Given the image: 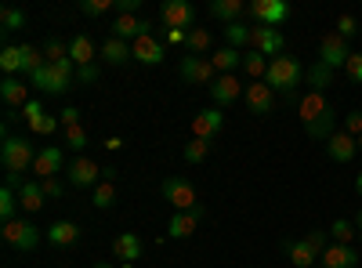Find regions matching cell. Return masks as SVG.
<instances>
[{
    "mask_svg": "<svg viewBox=\"0 0 362 268\" xmlns=\"http://www.w3.org/2000/svg\"><path fill=\"white\" fill-rule=\"evenodd\" d=\"M358 153H362V138H358Z\"/></svg>",
    "mask_w": 362,
    "mask_h": 268,
    "instance_id": "6125c7cd",
    "label": "cell"
},
{
    "mask_svg": "<svg viewBox=\"0 0 362 268\" xmlns=\"http://www.w3.org/2000/svg\"><path fill=\"white\" fill-rule=\"evenodd\" d=\"M98 76H102L98 62H95V66H83V69H76V83H80V87H83V83H98Z\"/></svg>",
    "mask_w": 362,
    "mask_h": 268,
    "instance_id": "681fc988",
    "label": "cell"
},
{
    "mask_svg": "<svg viewBox=\"0 0 362 268\" xmlns=\"http://www.w3.org/2000/svg\"><path fill=\"white\" fill-rule=\"evenodd\" d=\"M109 8H116V0H80V15H87V18L109 15Z\"/></svg>",
    "mask_w": 362,
    "mask_h": 268,
    "instance_id": "60d3db41",
    "label": "cell"
},
{
    "mask_svg": "<svg viewBox=\"0 0 362 268\" xmlns=\"http://www.w3.org/2000/svg\"><path fill=\"white\" fill-rule=\"evenodd\" d=\"M337 33H341L344 40H351V37L358 33V22H355V15H341V18H337Z\"/></svg>",
    "mask_w": 362,
    "mask_h": 268,
    "instance_id": "c3c4849f",
    "label": "cell"
},
{
    "mask_svg": "<svg viewBox=\"0 0 362 268\" xmlns=\"http://www.w3.org/2000/svg\"><path fill=\"white\" fill-rule=\"evenodd\" d=\"M305 80H308V87H312V91L326 95V87L334 83V69H329V66H322V62H312V69H305Z\"/></svg>",
    "mask_w": 362,
    "mask_h": 268,
    "instance_id": "4dcf8cb0",
    "label": "cell"
},
{
    "mask_svg": "<svg viewBox=\"0 0 362 268\" xmlns=\"http://www.w3.org/2000/svg\"><path fill=\"white\" fill-rule=\"evenodd\" d=\"M199 218H203V206H199V211L174 214V218L167 221V235H170V240H189V235L196 232V225H199Z\"/></svg>",
    "mask_w": 362,
    "mask_h": 268,
    "instance_id": "cb8c5ba5",
    "label": "cell"
},
{
    "mask_svg": "<svg viewBox=\"0 0 362 268\" xmlns=\"http://www.w3.org/2000/svg\"><path fill=\"white\" fill-rule=\"evenodd\" d=\"M69 58L76 62V69H83V66H95V58H98V47H95V40L90 37H73L69 40Z\"/></svg>",
    "mask_w": 362,
    "mask_h": 268,
    "instance_id": "d4e9b609",
    "label": "cell"
},
{
    "mask_svg": "<svg viewBox=\"0 0 362 268\" xmlns=\"http://www.w3.org/2000/svg\"><path fill=\"white\" fill-rule=\"evenodd\" d=\"M141 250H145V243H141V235H138V232H119L116 240H112V257H116L119 264L138 261Z\"/></svg>",
    "mask_w": 362,
    "mask_h": 268,
    "instance_id": "d6986e66",
    "label": "cell"
},
{
    "mask_svg": "<svg viewBox=\"0 0 362 268\" xmlns=\"http://www.w3.org/2000/svg\"><path fill=\"white\" fill-rule=\"evenodd\" d=\"M243 69H247L250 80H264V73H268V58H264L261 51H247V54H243Z\"/></svg>",
    "mask_w": 362,
    "mask_h": 268,
    "instance_id": "d590c367",
    "label": "cell"
},
{
    "mask_svg": "<svg viewBox=\"0 0 362 268\" xmlns=\"http://www.w3.org/2000/svg\"><path fill=\"white\" fill-rule=\"evenodd\" d=\"M40 189H44V196H47V199H58V196L66 192V185L58 182V177H47V182H40Z\"/></svg>",
    "mask_w": 362,
    "mask_h": 268,
    "instance_id": "816d5d0a",
    "label": "cell"
},
{
    "mask_svg": "<svg viewBox=\"0 0 362 268\" xmlns=\"http://www.w3.org/2000/svg\"><path fill=\"white\" fill-rule=\"evenodd\" d=\"M58 120H62L66 131H69V127H80V109H76V105H66L62 112H58Z\"/></svg>",
    "mask_w": 362,
    "mask_h": 268,
    "instance_id": "f907efd6",
    "label": "cell"
},
{
    "mask_svg": "<svg viewBox=\"0 0 362 268\" xmlns=\"http://www.w3.org/2000/svg\"><path fill=\"white\" fill-rule=\"evenodd\" d=\"M225 131V109L210 105V109H199L192 116V138H203V141H214L218 134Z\"/></svg>",
    "mask_w": 362,
    "mask_h": 268,
    "instance_id": "30bf717a",
    "label": "cell"
},
{
    "mask_svg": "<svg viewBox=\"0 0 362 268\" xmlns=\"http://www.w3.org/2000/svg\"><path fill=\"white\" fill-rule=\"evenodd\" d=\"M355 185H358V192H362V174H358V182H355Z\"/></svg>",
    "mask_w": 362,
    "mask_h": 268,
    "instance_id": "680465c9",
    "label": "cell"
},
{
    "mask_svg": "<svg viewBox=\"0 0 362 268\" xmlns=\"http://www.w3.org/2000/svg\"><path fill=\"white\" fill-rule=\"evenodd\" d=\"M66 174H69V185L73 189H95L98 182H105V170L95 163V160H90V156H76L69 167H66Z\"/></svg>",
    "mask_w": 362,
    "mask_h": 268,
    "instance_id": "9c48e42d",
    "label": "cell"
},
{
    "mask_svg": "<svg viewBox=\"0 0 362 268\" xmlns=\"http://www.w3.org/2000/svg\"><path fill=\"white\" fill-rule=\"evenodd\" d=\"M0 69H4V76H18V73H25V66H22V47L4 44V51H0Z\"/></svg>",
    "mask_w": 362,
    "mask_h": 268,
    "instance_id": "d6a6232c",
    "label": "cell"
},
{
    "mask_svg": "<svg viewBox=\"0 0 362 268\" xmlns=\"http://www.w3.org/2000/svg\"><path fill=\"white\" fill-rule=\"evenodd\" d=\"M315 268H322V264H315Z\"/></svg>",
    "mask_w": 362,
    "mask_h": 268,
    "instance_id": "be15d7a7",
    "label": "cell"
},
{
    "mask_svg": "<svg viewBox=\"0 0 362 268\" xmlns=\"http://www.w3.org/2000/svg\"><path fill=\"white\" fill-rule=\"evenodd\" d=\"M29 87H37V91H44V95H66L69 87H76V62L73 58L44 62L33 76H29Z\"/></svg>",
    "mask_w": 362,
    "mask_h": 268,
    "instance_id": "6da1fadb",
    "label": "cell"
},
{
    "mask_svg": "<svg viewBox=\"0 0 362 268\" xmlns=\"http://www.w3.org/2000/svg\"><path fill=\"white\" fill-rule=\"evenodd\" d=\"M326 156L334 160V163H351V160L358 156V138H351V134L337 131L334 138L326 141Z\"/></svg>",
    "mask_w": 362,
    "mask_h": 268,
    "instance_id": "ffe728a7",
    "label": "cell"
},
{
    "mask_svg": "<svg viewBox=\"0 0 362 268\" xmlns=\"http://www.w3.org/2000/svg\"><path fill=\"white\" fill-rule=\"evenodd\" d=\"M344 76H348L351 83H362V54H355V51H351L348 66H344Z\"/></svg>",
    "mask_w": 362,
    "mask_h": 268,
    "instance_id": "7dc6e473",
    "label": "cell"
},
{
    "mask_svg": "<svg viewBox=\"0 0 362 268\" xmlns=\"http://www.w3.org/2000/svg\"><path fill=\"white\" fill-rule=\"evenodd\" d=\"M329 109H334V105H329L326 102V95H319V91H308L305 98H300L297 102V112H300V124H315V120H322V116L329 112Z\"/></svg>",
    "mask_w": 362,
    "mask_h": 268,
    "instance_id": "44dd1931",
    "label": "cell"
},
{
    "mask_svg": "<svg viewBox=\"0 0 362 268\" xmlns=\"http://www.w3.org/2000/svg\"><path fill=\"white\" fill-rule=\"evenodd\" d=\"M185 163H203L206 156H210V141H203V138H192L189 145H185Z\"/></svg>",
    "mask_w": 362,
    "mask_h": 268,
    "instance_id": "f35d334b",
    "label": "cell"
},
{
    "mask_svg": "<svg viewBox=\"0 0 362 268\" xmlns=\"http://www.w3.org/2000/svg\"><path fill=\"white\" fill-rule=\"evenodd\" d=\"M4 243L11 247V250H37V243H40V228L33 225V221H11V225H4Z\"/></svg>",
    "mask_w": 362,
    "mask_h": 268,
    "instance_id": "ba28073f",
    "label": "cell"
},
{
    "mask_svg": "<svg viewBox=\"0 0 362 268\" xmlns=\"http://www.w3.org/2000/svg\"><path fill=\"white\" fill-rule=\"evenodd\" d=\"M305 243L315 250V257H322V254H326V247H329V228H326V232H322V228H312V232L305 235Z\"/></svg>",
    "mask_w": 362,
    "mask_h": 268,
    "instance_id": "b9f144b4",
    "label": "cell"
},
{
    "mask_svg": "<svg viewBox=\"0 0 362 268\" xmlns=\"http://www.w3.org/2000/svg\"><path fill=\"white\" fill-rule=\"evenodd\" d=\"M0 98H4V105L11 109V112H22L29 102V83L22 80V76H4V83H0Z\"/></svg>",
    "mask_w": 362,
    "mask_h": 268,
    "instance_id": "e0dca14e",
    "label": "cell"
},
{
    "mask_svg": "<svg viewBox=\"0 0 362 268\" xmlns=\"http://www.w3.org/2000/svg\"><path fill=\"white\" fill-rule=\"evenodd\" d=\"M247 15H250L257 25L279 29V25L290 18V4H286V0H254V4H247Z\"/></svg>",
    "mask_w": 362,
    "mask_h": 268,
    "instance_id": "5b68a950",
    "label": "cell"
},
{
    "mask_svg": "<svg viewBox=\"0 0 362 268\" xmlns=\"http://www.w3.org/2000/svg\"><path fill=\"white\" fill-rule=\"evenodd\" d=\"M329 235H334V240H337V243H348V247H351V240H355V235H358V228H355L351 221H344V218H337L334 225H329Z\"/></svg>",
    "mask_w": 362,
    "mask_h": 268,
    "instance_id": "ab89813d",
    "label": "cell"
},
{
    "mask_svg": "<svg viewBox=\"0 0 362 268\" xmlns=\"http://www.w3.org/2000/svg\"><path fill=\"white\" fill-rule=\"evenodd\" d=\"M44 58H47V62H62V58H69V44H62V40H47L44 44Z\"/></svg>",
    "mask_w": 362,
    "mask_h": 268,
    "instance_id": "7bdbcfd3",
    "label": "cell"
},
{
    "mask_svg": "<svg viewBox=\"0 0 362 268\" xmlns=\"http://www.w3.org/2000/svg\"><path fill=\"white\" fill-rule=\"evenodd\" d=\"M243 91H247V87L235 80V73H225V76H218L214 83H210V98H214V105H218V109H225V105L239 102V98H243Z\"/></svg>",
    "mask_w": 362,
    "mask_h": 268,
    "instance_id": "9a60e30c",
    "label": "cell"
},
{
    "mask_svg": "<svg viewBox=\"0 0 362 268\" xmlns=\"http://www.w3.org/2000/svg\"><path fill=\"white\" fill-rule=\"evenodd\" d=\"M112 33L109 37H119V40H138V37H148V33H153V22H145V18H138V15H116L112 18Z\"/></svg>",
    "mask_w": 362,
    "mask_h": 268,
    "instance_id": "5bb4252c",
    "label": "cell"
},
{
    "mask_svg": "<svg viewBox=\"0 0 362 268\" xmlns=\"http://www.w3.org/2000/svg\"><path fill=\"white\" fill-rule=\"evenodd\" d=\"M98 54L105 58L109 66H124L127 58H131V44H127V40H119V37H105V44L98 47Z\"/></svg>",
    "mask_w": 362,
    "mask_h": 268,
    "instance_id": "f1b7e54d",
    "label": "cell"
},
{
    "mask_svg": "<svg viewBox=\"0 0 362 268\" xmlns=\"http://www.w3.org/2000/svg\"><path fill=\"white\" fill-rule=\"evenodd\" d=\"M177 73L185 83H214L218 80V69L210 66V58H203V54H185Z\"/></svg>",
    "mask_w": 362,
    "mask_h": 268,
    "instance_id": "7c38bea8",
    "label": "cell"
},
{
    "mask_svg": "<svg viewBox=\"0 0 362 268\" xmlns=\"http://www.w3.org/2000/svg\"><path fill=\"white\" fill-rule=\"evenodd\" d=\"M283 250L293 268H315V250L305 240H283Z\"/></svg>",
    "mask_w": 362,
    "mask_h": 268,
    "instance_id": "484cf974",
    "label": "cell"
},
{
    "mask_svg": "<svg viewBox=\"0 0 362 268\" xmlns=\"http://www.w3.org/2000/svg\"><path fill=\"white\" fill-rule=\"evenodd\" d=\"M119 268H134V264H119Z\"/></svg>",
    "mask_w": 362,
    "mask_h": 268,
    "instance_id": "94428289",
    "label": "cell"
},
{
    "mask_svg": "<svg viewBox=\"0 0 362 268\" xmlns=\"http://www.w3.org/2000/svg\"><path fill=\"white\" fill-rule=\"evenodd\" d=\"M95 268H112V264H105V261H102V264H95Z\"/></svg>",
    "mask_w": 362,
    "mask_h": 268,
    "instance_id": "91938a15",
    "label": "cell"
},
{
    "mask_svg": "<svg viewBox=\"0 0 362 268\" xmlns=\"http://www.w3.org/2000/svg\"><path fill=\"white\" fill-rule=\"evenodd\" d=\"M44 116H47V112H44V105H40V102H29V105L22 109V120L29 124V131H37Z\"/></svg>",
    "mask_w": 362,
    "mask_h": 268,
    "instance_id": "ee69618b",
    "label": "cell"
},
{
    "mask_svg": "<svg viewBox=\"0 0 362 268\" xmlns=\"http://www.w3.org/2000/svg\"><path fill=\"white\" fill-rule=\"evenodd\" d=\"M18 192L15 189H0V225H11V221H18Z\"/></svg>",
    "mask_w": 362,
    "mask_h": 268,
    "instance_id": "1f68e13d",
    "label": "cell"
},
{
    "mask_svg": "<svg viewBox=\"0 0 362 268\" xmlns=\"http://www.w3.org/2000/svg\"><path fill=\"white\" fill-rule=\"evenodd\" d=\"M247 11V4L243 0H214V4H210V15L214 18H221L225 25H232V22H239V15Z\"/></svg>",
    "mask_w": 362,
    "mask_h": 268,
    "instance_id": "f546056e",
    "label": "cell"
},
{
    "mask_svg": "<svg viewBox=\"0 0 362 268\" xmlns=\"http://www.w3.org/2000/svg\"><path fill=\"white\" fill-rule=\"evenodd\" d=\"M210 66L218 69V76L235 73L239 66H243V51H235V47H218L214 54H210Z\"/></svg>",
    "mask_w": 362,
    "mask_h": 268,
    "instance_id": "83f0119b",
    "label": "cell"
},
{
    "mask_svg": "<svg viewBox=\"0 0 362 268\" xmlns=\"http://www.w3.org/2000/svg\"><path fill=\"white\" fill-rule=\"evenodd\" d=\"M185 37H189V33H177V29H170V33H167V44H185Z\"/></svg>",
    "mask_w": 362,
    "mask_h": 268,
    "instance_id": "9f6ffc18",
    "label": "cell"
},
{
    "mask_svg": "<svg viewBox=\"0 0 362 268\" xmlns=\"http://www.w3.org/2000/svg\"><path fill=\"white\" fill-rule=\"evenodd\" d=\"M131 58H138L141 66H160L163 58H167V44L156 37V33H148V37H138L131 44Z\"/></svg>",
    "mask_w": 362,
    "mask_h": 268,
    "instance_id": "4fadbf2b",
    "label": "cell"
},
{
    "mask_svg": "<svg viewBox=\"0 0 362 268\" xmlns=\"http://www.w3.org/2000/svg\"><path fill=\"white\" fill-rule=\"evenodd\" d=\"M250 37H254V29L247 25V22H232V25H225V47H247L250 44Z\"/></svg>",
    "mask_w": 362,
    "mask_h": 268,
    "instance_id": "836d02e7",
    "label": "cell"
},
{
    "mask_svg": "<svg viewBox=\"0 0 362 268\" xmlns=\"http://www.w3.org/2000/svg\"><path fill=\"white\" fill-rule=\"evenodd\" d=\"M58 127H62V120H58V116H51V112H47L44 120H40V127H37L33 134H54Z\"/></svg>",
    "mask_w": 362,
    "mask_h": 268,
    "instance_id": "f5cc1de1",
    "label": "cell"
},
{
    "mask_svg": "<svg viewBox=\"0 0 362 268\" xmlns=\"http://www.w3.org/2000/svg\"><path fill=\"white\" fill-rule=\"evenodd\" d=\"M116 11L119 15H138L141 11V0H116Z\"/></svg>",
    "mask_w": 362,
    "mask_h": 268,
    "instance_id": "db71d44e",
    "label": "cell"
},
{
    "mask_svg": "<svg viewBox=\"0 0 362 268\" xmlns=\"http://www.w3.org/2000/svg\"><path fill=\"white\" fill-rule=\"evenodd\" d=\"M105 148L109 153H119V148H124V138H105Z\"/></svg>",
    "mask_w": 362,
    "mask_h": 268,
    "instance_id": "11a10c76",
    "label": "cell"
},
{
    "mask_svg": "<svg viewBox=\"0 0 362 268\" xmlns=\"http://www.w3.org/2000/svg\"><path fill=\"white\" fill-rule=\"evenodd\" d=\"M305 80V66H300V58L293 54H279L268 62V73H264V83L272 91H283V98H297V83Z\"/></svg>",
    "mask_w": 362,
    "mask_h": 268,
    "instance_id": "7a4b0ae2",
    "label": "cell"
},
{
    "mask_svg": "<svg viewBox=\"0 0 362 268\" xmlns=\"http://www.w3.org/2000/svg\"><path fill=\"white\" fill-rule=\"evenodd\" d=\"M283 44H286V40H283V29H268V25H257V29H254V37H250V47L261 51L268 62L283 54Z\"/></svg>",
    "mask_w": 362,
    "mask_h": 268,
    "instance_id": "2e32d148",
    "label": "cell"
},
{
    "mask_svg": "<svg viewBox=\"0 0 362 268\" xmlns=\"http://www.w3.org/2000/svg\"><path fill=\"white\" fill-rule=\"evenodd\" d=\"M163 199L174 206L177 214H185V211H199L196 185L189 182V177H167V182H163Z\"/></svg>",
    "mask_w": 362,
    "mask_h": 268,
    "instance_id": "277c9868",
    "label": "cell"
},
{
    "mask_svg": "<svg viewBox=\"0 0 362 268\" xmlns=\"http://www.w3.org/2000/svg\"><path fill=\"white\" fill-rule=\"evenodd\" d=\"M348 58H351V47H348V40H344L341 33H326V37L319 40V62L329 66L334 73L348 66Z\"/></svg>",
    "mask_w": 362,
    "mask_h": 268,
    "instance_id": "52a82bcc",
    "label": "cell"
},
{
    "mask_svg": "<svg viewBox=\"0 0 362 268\" xmlns=\"http://www.w3.org/2000/svg\"><path fill=\"white\" fill-rule=\"evenodd\" d=\"M341 131L351 134V138H362V112H358V109L344 116V127H341Z\"/></svg>",
    "mask_w": 362,
    "mask_h": 268,
    "instance_id": "bcb514c9",
    "label": "cell"
},
{
    "mask_svg": "<svg viewBox=\"0 0 362 268\" xmlns=\"http://www.w3.org/2000/svg\"><path fill=\"white\" fill-rule=\"evenodd\" d=\"M90 203H95L98 211H109V206L116 203V189H112V182H98L95 192H90Z\"/></svg>",
    "mask_w": 362,
    "mask_h": 268,
    "instance_id": "8d00e7d4",
    "label": "cell"
},
{
    "mask_svg": "<svg viewBox=\"0 0 362 268\" xmlns=\"http://www.w3.org/2000/svg\"><path fill=\"white\" fill-rule=\"evenodd\" d=\"M47 243L51 247H73V243H80V225L76 221H54L47 228Z\"/></svg>",
    "mask_w": 362,
    "mask_h": 268,
    "instance_id": "4316f807",
    "label": "cell"
},
{
    "mask_svg": "<svg viewBox=\"0 0 362 268\" xmlns=\"http://www.w3.org/2000/svg\"><path fill=\"white\" fill-rule=\"evenodd\" d=\"M185 47H189V54H206L210 51V33H206V29H189Z\"/></svg>",
    "mask_w": 362,
    "mask_h": 268,
    "instance_id": "74e56055",
    "label": "cell"
},
{
    "mask_svg": "<svg viewBox=\"0 0 362 268\" xmlns=\"http://www.w3.org/2000/svg\"><path fill=\"white\" fill-rule=\"evenodd\" d=\"M243 102L250 105L254 116H272V112H276V91H272L264 80H250V83H247Z\"/></svg>",
    "mask_w": 362,
    "mask_h": 268,
    "instance_id": "8fae6325",
    "label": "cell"
},
{
    "mask_svg": "<svg viewBox=\"0 0 362 268\" xmlns=\"http://www.w3.org/2000/svg\"><path fill=\"white\" fill-rule=\"evenodd\" d=\"M355 228H358V232H362V211H358V221H355Z\"/></svg>",
    "mask_w": 362,
    "mask_h": 268,
    "instance_id": "6f0895ef",
    "label": "cell"
},
{
    "mask_svg": "<svg viewBox=\"0 0 362 268\" xmlns=\"http://www.w3.org/2000/svg\"><path fill=\"white\" fill-rule=\"evenodd\" d=\"M66 167V156H62V148L58 145H44L40 153H37V163H33V174H37V182H47V177H54L58 170Z\"/></svg>",
    "mask_w": 362,
    "mask_h": 268,
    "instance_id": "ac0fdd59",
    "label": "cell"
},
{
    "mask_svg": "<svg viewBox=\"0 0 362 268\" xmlns=\"http://www.w3.org/2000/svg\"><path fill=\"white\" fill-rule=\"evenodd\" d=\"M44 203H47V196H44L40 182H37V177H25V185L18 189V206H22V214H37Z\"/></svg>",
    "mask_w": 362,
    "mask_h": 268,
    "instance_id": "603a6c76",
    "label": "cell"
},
{
    "mask_svg": "<svg viewBox=\"0 0 362 268\" xmlns=\"http://www.w3.org/2000/svg\"><path fill=\"white\" fill-rule=\"evenodd\" d=\"M37 153H40V148H33V141H29V138L4 134V145H0V163H4L8 174H25V170H33Z\"/></svg>",
    "mask_w": 362,
    "mask_h": 268,
    "instance_id": "3957f363",
    "label": "cell"
},
{
    "mask_svg": "<svg viewBox=\"0 0 362 268\" xmlns=\"http://www.w3.org/2000/svg\"><path fill=\"white\" fill-rule=\"evenodd\" d=\"M0 25H4V29H0L4 37L18 33V29H25V11L22 8H4V11H0Z\"/></svg>",
    "mask_w": 362,
    "mask_h": 268,
    "instance_id": "e575fe53",
    "label": "cell"
},
{
    "mask_svg": "<svg viewBox=\"0 0 362 268\" xmlns=\"http://www.w3.org/2000/svg\"><path fill=\"white\" fill-rule=\"evenodd\" d=\"M160 18L167 22V29H177V33L196 29V8L189 4V0H163Z\"/></svg>",
    "mask_w": 362,
    "mask_h": 268,
    "instance_id": "8992f818",
    "label": "cell"
},
{
    "mask_svg": "<svg viewBox=\"0 0 362 268\" xmlns=\"http://www.w3.org/2000/svg\"><path fill=\"white\" fill-rule=\"evenodd\" d=\"M66 145L76 148V156H80L83 148H87V131H83V127H69V131H66Z\"/></svg>",
    "mask_w": 362,
    "mask_h": 268,
    "instance_id": "f6af8a7d",
    "label": "cell"
},
{
    "mask_svg": "<svg viewBox=\"0 0 362 268\" xmlns=\"http://www.w3.org/2000/svg\"><path fill=\"white\" fill-rule=\"evenodd\" d=\"M322 268H358V254L348 243H329L322 254Z\"/></svg>",
    "mask_w": 362,
    "mask_h": 268,
    "instance_id": "7402d4cb",
    "label": "cell"
}]
</instances>
